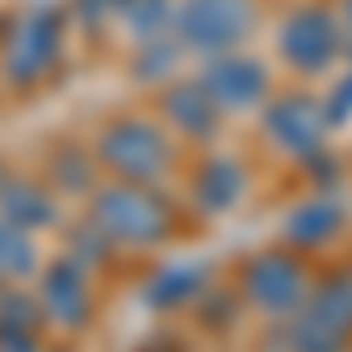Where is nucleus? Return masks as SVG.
Listing matches in <instances>:
<instances>
[{"instance_id": "f257e3e1", "label": "nucleus", "mask_w": 352, "mask_h": 352, "mask_svg": "<svg viewBox=\"0 0 352 352\" xmlns=\"http://www.w3.org/2000/svg\"><path fill=\"white\" fill-rule=\"evenodd\" d=\"M99 160L122 184H160L174 169V136L151 118H118L99 132Z\"/></svg>"}, {"instance_id": "f03ea898", "label": "nucleus", "mask_w": 352, "mask_h": 352, "mask_svg": "<svg viewBox=\"0 0 352 352\" xmlns=\"http://www.w3.org/2000/svg\"><path fill=\"white\" fill-rule=\"evenodd\" d=\"M258 24L254 0H174V38L192 56H217L240 47Z\"/></svg>"}, {"instance_id": "7ed1b4c3", "label": "nucleus", "mask_w": 352, "mask_h": 352, "mask_svg": "<svg viewBox=\"0 0 352 352\" xmlns=\"http://www.w3.org/2000/svg\"><path fill=\"white\" fill-rule=\"evenodd\" d=\"M94 226L104 230V240H122V244H151L164 240L169 230V212L164 202L151 192V184H109L94 197Z\"/></svg>"}, {"instance_id": "20e7f679", "label": "nucleus", "mask_w": 352, "mask_h": 352, "mask_svg": "<svg viewBox=\"0 0 352 352\" xmlns=\"http://www.w3.org/2000/svg\"><path fill=\"white\" fill-rule=\"evenodd\" d=\"M277 52L300 76H324L329 66L343 56L338 10H329V5H300V10H292V19L277 33Z\"/></svg>"}, {"instance_id": "39448f33", "label": "nucleus", "mask_w": 352, "mask_h": 352, "mask_svg": "<svg viewBox=\"0 0 352 352\" xmlns=\"http://www.w3.org/2000/svg\"><path fill=\"white\" fill-rule=\"evenodd\" d=\"M61 43H66V24L56 10H33L10 28L5 52H0V71L10 85H38L56 61H61Z\"/></svg>"}, {"instance_id": "423d86ee", "label": "nucleus", "mask_w": 352, "mask_h": 352, "mask_svg": "<svg viewBox=\"0 0 352 352\" xmlns=\"http://www.w3.org/2000/svg\"><path fill=\"white\" fill-rule=\"evenodd\" d=\"M202 89L217 99L221 113H258L268 104L272 94V80H268V66L258 61V56L240 52V47H230V52H217V56H202Z\"/></svg>"}, {"instance_id": "0eeeda50", "label": "nucleus", "mask_w": 352, "mask_h": 352, "mask_svg": "<svg viewBox=\"0 0 352 352\" xmlns=\"http://www.w3.org/2000/svg\"><path fill=\"white\" fill-rule=\"evenodd\" d=\"M263 132L277 151L296 155V160H315L320 146H324V132H329V118H324V104L310 99V94H277L263 104Z\"/></svg>"}, {"instance_id": "6e6552de", "label": "nucleus", "mask_w": 352, "mask_h": 352, "mask_svg": "<svg viewBox=\"0 0 352 352\" xmlns=\"http://www.w3.org/2000/svg\"><path fill=\"white\" fill-rule=\"evenodd\" d=\"M352 333V292L348 282H333L320 296L305 300L300 320L292 324V343L296 352H343Z\"/></svg>"}, {"instance_id": "1a4fd4ad", "label": "nucleus", "mask_w": 352, "mask_h": 352, "mask_svg": "<svg viewBox=\"0 0 352 352\" xmlns=\"http://www.w3.org/2000/svg\"><path fill=\"white\" fill-rule=\"evenodd\" d=\"M160 109H164V118H169V132L192 136V141H212V136L221 132V118H226V113L217 109V99L202 89V80L164 85Z\"/></svg>"}, {"instance_id": "9d476101", "label": "nucleus", "mask_w": 352, "mask_h": 352, "mask_svg": "<svg viewBox=\"0 0 352 352\" xmlns=\"http://www.w3.org/2000/svg\"><path fill=\"white\" fill-rule=\"evenodd\" d=\"M249 292L263 300V305H272V310H292V305H300V296H305V272H300L292 258L272 254L263 263H254Z\"/></svg>"}, {"instance_id": "9b49d317", "label": "nucleus", "mask_w": 352, "mask_h": 352, "mask_svg": "<svg viewBox=\"0 0 352 352\" xmlns=\"http://www.w3.org/2000/svg\"><path fill=\"white\" fill-rule=\"evenodd\" d=\"M244 188V174L235 160H207L202 164V174H197V202L207 207V212H226Z\"/></svg>"}, {"instance_id": "f8f14e48", "label": "nucleus", "mask_w": 352, "mask_h": 352, "mask_svg": "<svg viewBox=\"0 0 352 352\" xmlns=\"http://www.w3.org/2000/svg\"><path fill=\"white\" fill-rule=\"evenodd\" d=\"M118 24L127 28L132 43H151L174 33V0H127V10L118 14Z\"/></svg>"}, {"instance_id": "ddd939ff", "label": "nucleus", "mask_w": 352, "mask_h": 352, "mask_svg": "<svg viewBox=\"0 0 352 352\" xmlns=\"http://www.w3.org/2000/svg\"><path fill=\"white\" fill-rule=\"evenodd\" d=\"M43 300H47V310H52L56 320H66V324H76L85 315V292H80V272L71 268V263H61V268L47 272V287H43Z\"/></svg>"}, {"instance_id": "4468645a", "label": "nucleus", "mask_w": 352, "mask_h": 352, "mask_svg": "<svg viewBox=\"0 0 352 352\" xmlns=\"http://www.w3.org/2000/svg\"><path fill=\"white\" fill-rule=\"evenodd\" d=\"M47 217H52V202L33 184H0V221H10V226H33L38 221L43 226Z\"/></svg>"}, {"instance_id": "2eb2a0df", "label": "nucleus", "mask_w": 352, "mask_h": 352, "mask_svg": "<svg viewBox=\"0 0 352 352\" xmlns=\"http://www.w3.org/2000/svg\"><path fill=\"white\" fill-rule=\"evenodd\" d=\"M179 56H188V52H184V43L174 33L151 38V43H136V76L141 80H160V76H169L179 66Z\"/></svg>"}, {"instance_id": "dca6fc26", "label": "nucleus", "mask_w": 352, "mask_h": 352, "mask_svg": "<svg viewBox=\"0 0 352 352\" xmlns=\"http://www.w3.org/2000/svg\"><path fill=\"white\" fill-rule=\"evenodd\" d=\"M338 226H343V212L333 202H315V207H305V212L292 217V240L315 244V240H324V235H333Z\"/></svg>"}, {"instance_id": "f3484780", "label": "nucleus", "mask_w": 352, "mask_h": 352, "mask_svg": "<svg viewBox=\"0 0 352 352\" xmlns=\"http://www.w3.org/2000/svg\"><path fill=\"white\" fill-rule=\"evenodd\" d=\"M24 249H28L24 235H19V230H14L10 221H0V268H5V272H24L28 263H33Z\"/></svg>"}, {"instance_id": "a211bd4d", "label": "nucleus", "mask_w": 352, "mask_h": 352, "mask_svg": "<svg viewBox=\"0 0 352 352\" xmlns=\"http://www.w3.org/2000/svg\"><path fill=\"white\" fill-rule=\"evenodd\" d=\"M324 118H329V127H343V122L352 118V71H343V76H338V85L329 89Z\"/></svg>"}, {"instance_id": "6ab92c4d", "label": "nucleus", "mask_w": 352, "mask_h": 352, "mask_svg": "<svg viewBox=\"0 0 352 352\" xmlns=\"http://www.w3.org/2000/svg\"><path fill=\"white\" fill-rule=\"evenodd\" d=\"M338 24H343V56L352 61V0L338 5Z\"/></svg>"}, {"instance_id": "aec40b11", "label": "nucleus", "mask_w": 352, "mask_h": 352, "mask_svg": "<svg viewBox=\"0 0 352 352\" xmlns=\"http://www.w3.org/2000/svg\"><path fill=\"white\" fill-rule=\"evenodd\" d=\"M348 292H352V277H348Z\"/></svg>"}]
</instances>
